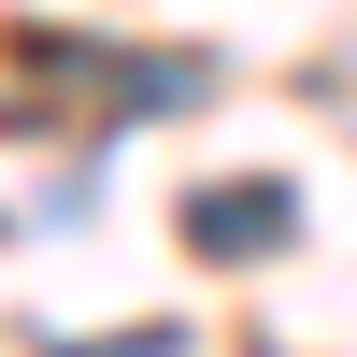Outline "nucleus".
Wrapping results in <instances>:
<instances>
[{
	"mask_svg": "<svg viewBox=\"0 0 357 357\" xmlns=\"http://www.w3.org/2000/svg\"><path fill=\"white\" fill-rule=\"evenodd\" d=\"M286 229H301L286 186H215V200H200V243H215V257H272Z\"/></svg>",
	"mask_w": 357,
	"mask_h": 357,
	"instance_id": "f257e3e1",
	"label": "nucleus"
}]
</instances>
